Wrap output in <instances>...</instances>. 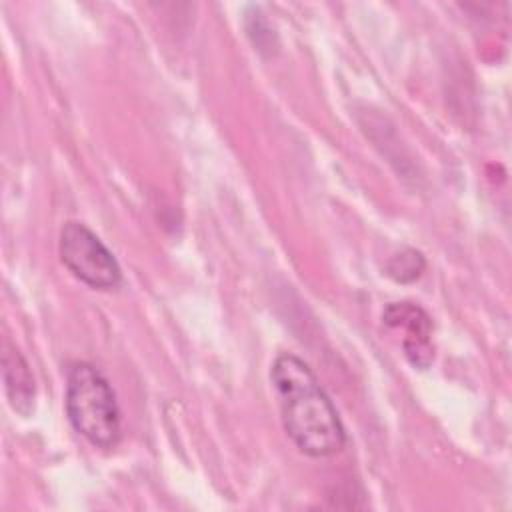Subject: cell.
<instances>
[{
	"instance_id": "obj_1",
	"label": "cell",
	"mask_w": 512,
	"mask_h": 512,
	"mask_svg": "<svg viewBox=\"0 0 512 512\" xmlns=\"http://www.w3.org/2000/svg\"><path fill=\"white\" fill-rule=\"evenodd\" d=\"M282 426L294 446L310 458H328L346 444V430L312 368L294 354H278L270 368Z\"/></svg>"
},
{
	"instance_id": "obj_2",
	"label": "cell",
	"mask_w": 512,
	"mask_h": 512,
	"mask_svg": "<svg viewBox=\"0 0 512 512\" xmlns=\"http://www.w3.org/2000/svg\"><path fill=\"white\" fill-rule=\"evenodd\" d=\"M64 408L70 426L94 448L112 450L122 440V414L116 392L90 362H74L66 372Z\"/></svg>"
},
{
	"instance_id": "obj_3",
	"label": "cell",
	"mask_w": 512,
	"mask_h": 512,
	"mask_svg": "<svg viewBox=\"0 0 512 512\" xmlns=\"http://www.w3.org/2000/svg\"><path fill=\"white\" fill-rule=\"evenodd\" d=\"M58 254L68 272L92 290H116L122 284L118 260L82 222L68 220L62 226Z\"/></svg>"
},
{
	"instance_id": "obj_4",
	"label": "cell",
	"mask_w": 512,
	"mask_h": 512,
	"mask_svg": "<svg viewBox=\"0 0 512 512\" xmlns=\"http://www.w3.org/2000/svg\"><path fill=\"white\" fill-rule=\"evenodd\" d=\"M382 324L388 330L402 332V354L412 368L426 370L434 362L432 318L414 302H390L382 312Z\"/></svg>"
},
{
	"instance_id": "obj_5",
	"label": "cell",
	"mask_w": 512,
	"mask_h": 512,
	"mask_svg": "<svg viewBox=\"0 0 512 512\" xmlns=\"http://www.w3.org/2000/svg\"><path fill=\"white\" fill-rule=\"evenodd\" d=\"M2 374H4L6 398L12 410L22 418L32 416L36 406V384H34L32 370L18 348L14 346L6 348L2 358Z\"/></svg>"
},
{
	"instance_id": "obj_6",
	"label": "cell",
	"mask_w": 512,
	"mask_h": 512,
	"mask_svg": "<svg viewBox=\"0 0 512 512\" xmlns=\"http://www.w3.org/2000/svg\"><path fill=\"white\" fill-rule=\"evenodd\" d=\"M426 268V258L420 250H414V248H404L402 252L394 254L384 272L386 276H390L394 282H400V284H410L414 280H418L422 276Z\"/></svg>"
}]
</instances>
